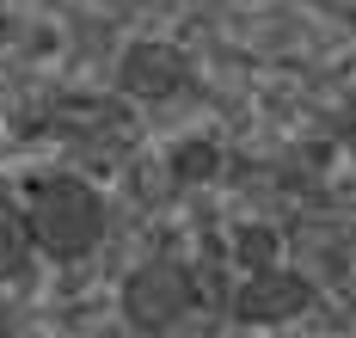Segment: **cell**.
<instances>
[{
    "mask_svg": "<svg viewBox=\"0 0 356 338\" xmlns=\"http://www.w3.org/2000/svg\"><path fill=\"white\" fill-rule=\"evenodd\" d=\"M25 222H31L37 246H49V252H80V246H92V234H99V203H92V191H80V185H49V191H37V203L25 209Z\"/></svg>",
    "mask_w": 356,
    "mask_h": 338,
    "instance_id": "cell-1",
    "label": "cell"
}]
</instances>
